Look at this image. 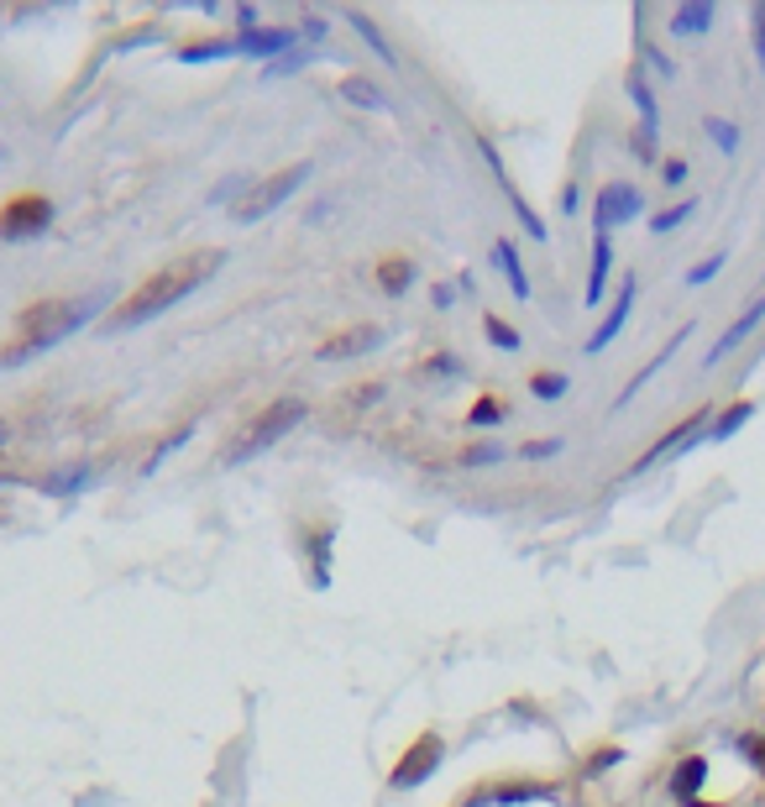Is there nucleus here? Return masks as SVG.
<instances>
[{
    "mask_svg": "<svg viewBox=\"0 0 765 807\" xmlns=\"http://www.w3.org/2000/svg\"><path fill=\"white\" fill-rule=\"evenodd\" d=\"M713 16H718L713 5H681L677 16H672V31H677V37H687V31H707L713 27Z\"/></svg>",
    "mask_w": 765,
    "mask_h": 807,
    "instance_id": "nucleus-18",
    "label": "nucleus"
},
{
    "mask_svg": "<svg viewBox=\"0 0 765 807\" xmlns=\"http://www.w3.org/2000/svg\"><path fill=\"white\" fill-rule=\"evenodd\" d=\"M661 179H666V184H687V163H681V157H672V163L661 168Z\"/></svg>",
    "mask_w": 765,
    "mask_h": 807,
    "instance_id": "nucleus-31",
    "label": "nucleus"
},
{
    "mask_svg": "<svg viewBox=\"0 0 765 807\" xmlns=\"http://www.w3.org/2000/svg\"><path fill=\"white\" fill-rule=\"evenodd\" d=\"M482 330H488V341H493V346H503V352H519V330L509 326V320L488 315V320H482Z\"/></svg>",
    "mask_w": 765,
    "mask_h": 807,
    "instance_id": "nucleus-22",
    "label": "nucleus"
},
{
    "mask_svg": "<svg viewBox=\"0 0 765 807\" xmlns=\"http://www.w3.org/2000/svg\"><path fill=\"white\" fill-rule=\"evenodd\" d=\"M609 268H614V241L609 231L592 237V273H588V304H603V283H609Z\"/></svg>",
    "mask_w": 765,
    "mask_h": 807,
    "instance_id": "nucleus-11",
    "label": "nucleus"
},
{
    "mask_svg": "<svg viewBox=\"0 0 765 807\" xmlns=\"http://www.w3.org/2000/svg\"><path fill=\"white\" fill-rule=\"evenodd\" d=\"M640 205H645V200H640L635 184H603V189H598V205H592V226H598V231H614L624 220H635Z\"/></svg>",
    "mask_w": 765,
    "mask_h": 807,
    "instance_id": "nucleus-7",
    "label": "nucleus"
},
{
    "mask_svg": "<svg viewBox=\"0 0 765 807\" xmlns=\"http://www.w3.org/2000/svg\"><path fill=\"white\" fill-rule=\"evenodd\" d=\"M761 320H765V294H761V300H755V304H750V310H744V315H739V320H735V326H729V330H724V336H718V346L707 352V367H713V362H724V357H729V352H735L739 341H744L750 330L761 326Z\"/></svg>",
    "mask_w": 765,
    "mask_h": 807,
    "instance_id": "nucleus-10",
    "label": "nucleus"
},
{
    "mask_svg": "<svg viewBox=\"0 0 765 807\" xmlns=\"http://www.w3.org/2000/svg\"><path fill=\"white\" fill-rule=\"evenodd\" d=\"M0 446H5V425H0Z\"/></svg>",
    "mask_w": 765,
    "mask_h": 807,
    "instance_id": "nucleus-34",
    "label": "nucleus"
},
{
    "mask_svg": "<svg viewBox=\"0 0 765 807\" xmlns=\"http://www.w3.org/2000/svg\"><path fill=\"white\" fill-rule=\"evenodd\" d=\"M493 268L509 278V289H514V300H530V278H525V263H519V252H514V241H493Z\"/></svg>",
    "mask_w": 765,
    "mask_h": 807,
    "instance_id": "nucleus-12",
    "label": "nucleus"
},
{
    "mask_svg": "<svg viewBox=\"0 0 765 807\" xmlns=\"http://www.w3.org/2000/svg\"><path fill=\"white\" fill-rule=\"evenodd\" d=\"M221 268V252H189V257H174L168 268H158L131 294L126 304H116V315H111V330H126V326H148L152 315H163V310H174L178 300H189L200 283H205L210 273Z\"/></svg>",
    "mask_w": 765,
    "mask_h": 807,
    "instance_id": "nucleus-1",
    "label": "nucleus"
},
{
    "mask_svg": "<svg viewBox=\"0 0 765 807\" xmlns=\"http://www.w3.org/2000/svg\"><path fill=\"white\" fill-rule=\"evenodd\" d=\"M304 179H310V163H294V168H278V174L258 179L247 194H241V200H236V220H241V226H252V220L273 215V210L284 205V200H289Z\"/></svg>",
    "mask_w": 765,
    "mask_h": 807,
    "instance_id": "nucleus-4",
    "label": "nucleus"
},
{
    "mask_svg": "<svg viewBox=\"0 0 765 807\" xmlns=\"http://www.w3.org/2000/svg\"><path fill=\"white\" fill-rule=\"evenodd\" d=\"M0 157H5V152H0Z\"/></svg>",
    "mask_w": 765,
    "mask_h": 807,
    "instance_id": "nucleus-37",
    "label": "nucleus"
},
{
    "mask_svg": "<svg viewBox=\"0 0 765 807\" xmlns=\"http://www.w3.org/2000/svg\"><path fill=\"white\" fill-rule=\"evenodd\" d=\"M341 94H347L352 105H367V111H388V100H382V94L373 90L367 79H347V85H341Z\"/></svg>",
    "mask_w": 765,
    "mask_h": 807,
    "instance_id": "nucleus-20",
    "label": "nucleus"
},
{
    "mask_svg": "<svg viewBox=\"0 0 765 807\" xmlns=\"http://www.w3.org/2000/svg\"><path fill=\"white\" fill-rule=\"evenodd\" d=\"M629 310H635V278H624V294H618V300H614V310H609V320H603V326L592 330L588 352H603V346H609V341H614L618 330L629 326Z\"/></svg>",
    "mask_w": 765,
    "mask_h": 807,
    "instance_id": "nucleus-9",
    "label": "nucleus"
},
{
    "mask_svg": "<svg viewBox=\"0 0 765 807\" xmlns=\"http://www.w3.org/2000/svg\"><path fill=\"white\" fill-rule=\"evenodd\" d=\"M687 807H707V803H687Z\"/></svg>",
    "mask_w": 765,
    "mask_h": 807,
    "instance_id": "nucleus-35",
    "label": "nucleus"
},
{
    "mask_svg": "<svg viewBox=\"0 0 765 807\" xmlns=\"http://www.w3.org/2000/svg\"><path fill=\"white\" fill-rule=\"evenodd\" d=\"M755 53H761V68H765V5H755Z\"/></svg>",
    "mask_w": 765,
    "mask_h": 807,
    "instance_id": "nucleus-32",
    "label": "nucleus"
},
{
    "mask_svg": "<svg viewBox=\"0 0 765 807\" xmlns=\"http://www.w3.org/2000/svg\"><path fill=\"white\" fill-rule=\"evenodd\" d=\"M493 415H499V404H493V399H482V404L472 409V425H488Z\"/></svg>",
    "mask_w": 765,
    "mask_h": 807,
    "instance_id": "nucleus-33",
    "label": "nucleus"
},
{
    "mask_svg": "<svg viewBox=\"0 0 765 807\" xmlns=\"http://www.w3.org/2000/svg\"><path fill=\"white\" fill-rule=\"evenodd\" d=\"M294 42V31L289 27H273V31H247V37H236V53H278V48H289Z\"/></svg>",
    "mask_w": 765,
    "mask_h": 807,
    "instance_id": "nucleus-14",
    "label": "nucleus"
},
{
    "mask_svg": "<svg viewBox=\"0 0 765 807\" xmlns=\"http://www.w3.org/2000/svg\"><path fill=\"white\" fill-rule=\"evenodd\" d=\"M410 278H414L410 257H382V263H378V283L388 289V294H404V289H410Z\"/></svg>",
    "mask_w": 765,
    "mask_h": 807,
    "instance_id": "nucleus-15",
    "label": "nucleus"
},
{
    "mask_svg": "<svg viewBox=\"0 0 765 807\" xmlns=\"http://www.w3.org/2000/svg\"><path fill=\"white\" fill-rule=\"evenodd\" d=\"M724 273V252H713L707 263H698V268H687V283H713Z\"/></svg>",
    "mask_w": 765,
    "mask_h": 807,
    "instance_id": "nucleus-27",
    "label": "nucleus"
},
{
    "mask_svg": "<svg viewBox=\"0 0 765 807\" xmlns=\"http://www.w3.org/2000/svg\"><path fill=\"white\" fill-rule=\"evenodd\" d=\"M352 27L362 31V37H367V42H373V53H378V59H388V63H393V48H382V31L373 27V22H367V16H362V11H352Z\"/></svg>",
    "mask_w": 765,
    "mask_h": 807,
    "instance_id": "nucleus-26",
    "label": "nucleus"
},
{
    "mask_svg": "<svg viewBox=\"0 0 765 807\" xmlns=\"http://www.w3.org/2000/svg\"><path fill=\"white\" fill-rule=\"evenodd\" d=\"M252 189V174H231L226 184H215L210 189V205H221V200H236V194H247Z\"/></svg>",
    "mask_w": 765,
    "mask_h": 807,
    "instance_id": "nucleus-25",
    "label": "nucleus"
},
{
    "mask_svg": "<svg viewBox=\"0 0 765 807\" xmlns=\"http://www.w3.org/2000/svg\"><path fill=\"white\" fill-rule=\"evenodd\" d=\"M761 771H765V755H761Z\"/></svg>",
    "mask_w": 765,
    "mask_h": 807,
    "instance_id": "nucleus-36",
    "label": "nucleus"
},
{
    "mask_svg": "<svg viewBox=\"0 0 765 807\" xmlns=\"http://www.w3.org/2000/svg\"><path fill=\"white\" fill-rule=\"evenodd\" d=\"M299 419H304V399H278V404H267L263 415L252 419L231 446H226V467H241L247 456H258V451H267L273 441H284Z\"/></svg>",
    "mask_w": 765,
    "mask_h": 807,
    "instance_id": "nucleus-3",
    "label": "nucleus"
},
{
    "mask_svg": "<svg viewBox=\"0 0 765 807\" xmlns=\"http://www.w3.org/2000/svg\"><path fill=\"white\" fill-rule=\"evenodd\" d=\"M530 393L535 399H561V393H566V378H561V373H535Z\"/></svg>",
    "mask_w": 765,
    "mask_h": 807,
    "instance_id": "nucleus-24",
    "label": "nucleus"
},
{
    "mask_svg": "<svg viewBox=\"0 0 765 807\" xmlns=\"http://www.w3.org/2000/svg\"><path fill=\"white\" fill-rule=\"evenodd\" d=\"M95 310L100 300H42L32 304L27 315H22V326H16V352L5 362H22L32 352H48V346H59L63 336H74L79 326L95 320Z\"/></svg>",
    "mask_w": 765,
    "mask_h": 807,
    "instance_id": "nucleus-2",
    "label": "nucleus"
},
{
    "mask_svg": "<svg viewBox=\"0 0 765 807\" xmlns=\"http://www.w3.org/2000/svg\"><path fill=\"white\" fill-rule=\"evenodd\" d=\"M441 755H446V745L436 740V734H419L410 745V755H404V766H393V792H414L419 781H430L436 777V766H441Z\"/></svg>",
    "mask_w": 765,
    "mask_h": 807,
    "instance_id": "nucleus-6",
    "label": "nucleus"
},
{
    "mask_svg": "<svg viewBox=\"0 0 765 807\" xmlns=\"http://www.w3.org/2000/svg\"><path fill=\"white\" fill-rule=\"evenodd\" d=\"M382 341L378 326H356V330H341V336H330L321 346V362H347V357H362V352H373Z\"/></svg>",
    "mask_w": 765,
    "mask_h": 807,
    "instance_id": "nucleus-8",
    "label": "nucleus"
},
{
    "mask_svg": "<svg viewBox=\"0 0 765 807\" xmlns=\"http://www.w3.org/2000/svg\"><path fill=\"white\" fill-rule=\"evenodd\" d=\"M707 137L718 142V152H739V126H735V121L707 116Z\"/></svg>",
    "mask_w": 765,
    "mask_h": 807,
    "instance_id": "nucleus-23",
    "label": "nucleus"
},
{
    "mask_svg": "<svg viewBox=\"0 0 765 807\" xmlns=\"http://www.w3.org/2000/svg\"><path fill=\"white\" fill-rule=\"evenodd\" d=\"M687 215H692V205H677V210H666V215H650V231H677Z\"/></svg>",
    "mask_w": 765,
    "mask_h": 807,
    "instance_id": "nucleus-28",
    "label": "nucleus"
},
{
    "mask_svg": "<svg viewBox=\"0 0 765 807\" xmlns=\"http://www.w3.org/2000/svg\"><path fill=\"white\" fill-rule=\"evenodd\" d=\"M703 781H707V760L703 755H687L677 766V777H672V797H677L681 807L698 803V786H703Z\"/></svg>",
    "mask_w": 765,
    "mask_h": 807,
    "instance_id": "nucleus-13",
    "label": "nucleus"
},
{
    "mask_svg": "<svg viewBox=\"0 0 765 807\" xmlns=\"http://www.w3.org/2000/svg\"><path fill=\"white\" fill-rule=\"evenodd\" d=\"M325 545H330V535H315V588H325V582H330V571H325Z\"/></svg>",
    "mask_w": 765,
    "mask_h": 807,
    "instance_id": "nucleus-29",
    "label": "nucleus"
},
{
    "mask_svg": "<svg viewBox=\"0 0 765 807\" xmlns=\"http://www.w3.org/2000/svg\"><path fill=\"white\" fill-rule=\"evenodd\" d=\"M556 451H561V441H530L519 456H525V462H545V456H556Z\"/></svg>",
    "mask_w": 765,
    "mask_h": 807,
    "instance_id": "nucleus-30",
    "label": "nucleus"
},
{
    "mask_svg": "<svg viewBox=\"0 0 765 807\" xmlns=\"http://www.w3.org/2000/svg\"><path fill=\"white\" fill-rule=\"evenodd\" d=\"M750 415H755V404H735V409H724V415H718V425H713L707 436H713V441H729V436H735V430H739V425H744Z\"/></svg>",
    "mask_w": 765,
    "mask_h": 807,
    "instance_id": "nucleus-21",
    "label": "nucleus"
},
{
    "mask_svg": "<svg viewBox=\"0 0 765 807\" xmlns=\"http://www.w3.org/2000/svg\"><path fill=\"white\" fill-rule=\"evenodd\" d=\"M681 341H687V330H681V336H677V341H666V352H661V357H650V362H645V367H640V378H635V383H629V389H624V393H618V404H629V399H635V393H640V389H645V383H650V378H655V373H661V367H666V362H672V352H677V346H681Z\"/></svg>",
    "mask_w": 765,
    "mask_h": 807,
    "instance_id": "nucleus-17",
    "label": "nucleus"
},
{
    "mask_svg": "<svg viewBox=\"0 0 765 807\" xmlns=\"http://www.w3.org/2000/svg\"><path fill=\"white\" fill-rule=\"evenodd\" d=\"M53 226V200L48 194H16L0 210V241H32Z\"/></svg>",
    "mask_w": 765,
    "mask_h": 807,
    "instance_id": "nucleus-5",
    "label": "nucleus"
},
{
    "mask_svg": "<svg viewBox=\"0 0 765 807\" xmlns=\"http://www.w3.org/2000/svg\"><path fill=\"white\" fill-rule=\"evenodd\" d=\"M85 482H89V467H79V462H74V467H63V472H48V478H42V493L63 499V493H79Z\"/></svg>",
    "mask_w": 765,
    "mask_h": 807,
    "instance_id": "nucleus-16",
    "label": "nucleus"
},
{
    "mask_svg": "<svg viewBox=\"0 0 765 807\" xmlns=\"http://www.w3.org/2000/svg\"><path fill=\"white\" fill-rule=\"evenodd\" d=\"M509 451H503V441H477V446L462 451V467H493V462H503Z\"/></svg>",
    "mask_w": 765,
    "mask_h": 807,
    "instance_id": "nucleus-19",
    "label": "nucleus"
}]
</instances>
